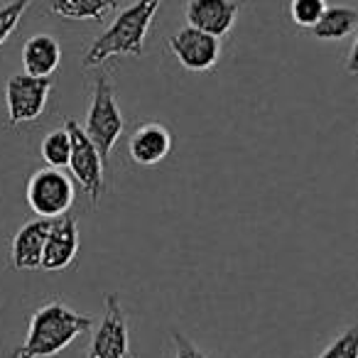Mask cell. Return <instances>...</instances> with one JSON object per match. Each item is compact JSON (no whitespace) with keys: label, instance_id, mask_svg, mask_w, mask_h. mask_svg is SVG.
Returning a JSON list of instances; mask_svg holds the SVG:
<instances>
[{"label":"cell","instance_id":"1","mask_svg":"<svg viewBox=\"0 0 358 358\" xmlns=\"http://www.w3.org/2000/svg\"><path fill=\"white\" fill-rule=\"evenodd\" d=\"M94 327L91 314H81L66 307L62 299L42 304L30 317L27 338L10 353V358H55Z\"/></svg>","mask_w":358,"mask_h":358},{"label":"cell","instance_id":"2","mask_svg":"<svg viewBox=\"0 0 358 358\" xmlns=\"http://www.w3.org/2000/svg\"><path fill=\"white\" fill-rule=\"evenodd\" d=\"M162 0H135L133 6L120 10L108 27L91 42L84 55V66L94 69L113 57H140L145 50V37L150 32Z\"/></svg>","mask_w":358,"mask_h":358},{"label":"cell","instance_id":"3","mask_svg":"<svg viewBox=\"0 0 358 358\" xmlns=\"http://www.w3.org/2000/svg\"><path fill=\"white\" fill-rule=\"evenodd\" d=\"M86 135L96 145L103 164H108L113 145L118 143L123 133V115H120L118 101H115V89L106 74H99L94 81V94H91V106L84 123Z\"/></svg>","mask_w":358,"mask_h":358},{"label":"cell","instance_id":"4","mask_svg":"<svg viewBox=\"0 0 358 358\" xmlns=\"http://www.w3.org/2000/svg\"><path fill=\"white\" fill-rule=\"evenodd\" d=\"M74 185L62 169L42 167L30 177L25 187V199L30 209L42 219H59L74 204Z\"/></svg>","mask_w":358,"mask_h":358},{"label":"cell","instance_id":"5","mask_svg":"<svg viewBox=\"0 0 358 358\" xmlns=\"http://www.w3.org/2000/svg\"><path fill=\"white\" fill-rule=\"evenodd\" d=\"M52 76H32L27 71L13 74L6 84L8 125H25L37 120L47 108V99L52 94Z\"/></svg>","mask_w":358,"mask_h":358},{"label":"cell","instance_id":"6","mask_svg":"<svg viewBox=\"0 0 358 358\" xmlns=\"http://www.w3.org/2000/svg\"><path fill=\"white\" fill-rule=\"evenodd\" d=\"M66 130L71 138V157H69V169L74 174V179L81 185L84 194L89 196L91 206L99 204L101 192H103V159H101L96 145L91 143V138L86 135V130L76 123L74 118L64 120Z\"/></svg>","mask_w":358,"mask_h":358},{"label":"cell","instance_id":"7","mask_svg":"<svg viewBox=\"0 0 358 358\" xmlns=\"http://www.w3.org/2000/svg\"><path fill=\"white\" fill-rule=\"evenodd\" d=\"M86 358H135L130 351L128 319L118 294H106L103 317L94 331Z\"/></svg>","mask_w":358,"mask_h":358},{"label":"cell","instance_id":"8","mask_svg":"<svg viewBox=\"0 0 358 358\" xmlns=\"http://www.w3.org/2000/svg\"><path fill=\"white\" fill-rule=\"evenodd\" d=\"M169 50L189 71H209L221 57V40L204 30L187 25L169 37Z\"/></svg>","mask_w":358,"mask_h":358},{"label":"cell","instance_id":"9","mask_svg":"<svg viewBox=\"0 0 358 358\" xmlns=\"http://www.w3.org/2000/svg\"><path fill=\"white\" fill-rule=\"evenodd\" d=\"M241 6H243V0H187V25L204 30L221 40L231 32Z\"/></svg>","mask_w":358,"mask_h":358},{"label":"cell","instance_id":"10","mask_svg":"<svg viewBox=\"0 0 358 358\" xmlns=\"http://www.w3.org/2000/svg\"><path fill=\"white\" fill-rule=\"evenodd\" d=\"M79 253V226L74 216H59L52 219L50 234L45 241V255H42V268L45 270H64L74 263Z\"/></svg>","mask_w":358,"mask_h":358},{"label":"cell","instance_id":"11","mask_svg":"<svg viewBox=\"0 0 358 358\" xmlns=\"http://www.w3.org/2000/svg\"><path fill=\"white\" fill-rule=\"evenodd\" d=\"M169 150H172V135L162 123H155V120L138 125L128 143L130 159L140 167L159 164L169 155Z\"/></svg>","mask_w":358,"mask_h":358},{"label":"cell","instance_id":"12","mask_svg":"<svg viewBox=\"0 0 358 358\" xmlns=\"http://www.w3.org/2000/svg\"><path fill=\"white\" fill-rule=\"evenodd\" d=\"M52 219H35L15 234L10 243V263L15 270H40L45 255V241Z\"/></svg>","mask_w":358,"mask_h":358},{"label":"cell","instance_id":"13","mask_svg":"<svg viewBox=\"0 0 358 358\" xmlns=\"http://www.w3.org/2000/svg\"><path fill=\"white\" fill-rule=\"evenodd\" d=\"M62 47L52 35H32L22 47V66L32 76H52L59 69Z\"/></svg>","mask_w":358,"mask_h":358},{"label":"cell","instance_id":"14","mask_svg":"<svg viewBox=\"0 0 358 358\" xmlns=\"http://www.w3.org/2000/svg\"><path fill=\"white\" fill-rule=\"evenodd\" d=\"M120 0H52V15L62 20H81V22H101L118 8Z\"/></svg>","mask_w":358,"mask_h":358},{"label":"cell","instance_id":"15","mask_svg":"<svg viewBox=\"0 0 358 358\" xmlns=\"http://www.w3.org/2000/svg\"><path fill=\"white\" fill-rule=\"evenodd\" d=\"M358 27V10L346 6H329L319 22L312 27L317 40H343Z\"/></svg>","mask_w":358,"mask_h":358},{"label":"cell","instance_id":"16","mask_svg":"<svg viewBox=\"0 0 358 358\" xmlns=\"http://www.w3.org/2000/svg\"><path fill=\"white\" fill-rule=\"evenodd\" d=\"M40 155H42V159H45L47 167H57V169L69 167L71 138H69V130H66V125L50 130V133L42 138Z\"/></svg>","mask_w":358,"mask_h":358},{"label":"cell","instance_id":"17","mask_svg":"<svg viewBox=\"0 0 358 358\" xmlns=\"http://www.w3.org/2000/svg\"><path fill=\"white\" fill-rule=\"evenodd\" d=\"M327 8V0H289V17L297 27L312 30Z\"/></svg>","mask_w":358,"mask_h":358},{"label":"cell","instance_id":"18","mask_svg":"<svg viewBox=\"0 0 358 358\" xmlns=\"http://www.w3.org/2000/svg\"><path fill=\"white\" fill-rule=\"evenodd\" d=\"M30 6L32 0H10L6 6H0V47L10 40V35L17 30L22 15H25Z\"/></svg>","mask_w":358,"mask_h":358},{"label":"cell","instance_id":"19","mask_svg":"<svg viewBox=\"0 0 358 358\" xmlns=\"http://www.w3.org/2000/svg\"><path fill=\"white\" fill-rule=\"evenodd\" d=\"M317 358H358V324L334 338Z\"/></svg>","mask_w":358,"mask_h":358},{"label":"cell","instance_id":"20","mask_svg":"<svg viewBox=\"0 0 358 358\" xmlns=\"http://www.w3.org/2000/svg\"><path fill=\"white\" fill-rule=\"evenodd\" d=\"M172 338H174V358H206L204 353H201L199 348H196L194 343L185 336V334L174 331Z\"/></svg>","mask_w":358,"mask_h":358},{"label":"cell","instance_id":"21","mask_svg":"<svg viewBox=\"0 0 358 358\" xmlns=\"http://www.w3.org/2000/svg\"><path fill=\"white\" fill-rule=\"evenodd\" d=\"M346 71L348 74H358V32L351 45V52H348V57H346Z\"/></svg>","mask_w":358,"mask_h":358}]
</instances>
